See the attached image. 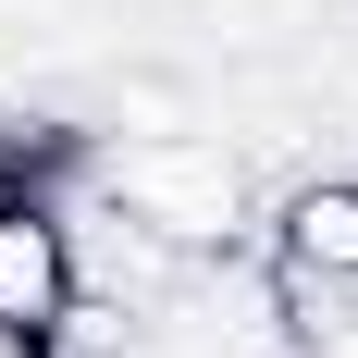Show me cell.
<instances>
[{"mask_svg":"<svg viewBox=\"0 0 358 358\" xmlns=\"http://www.w3.org/2000/svg\"><path fill=\"white\" fill-rule=\"evenodd\" d=\"M272 272L358 285V173H309V185H285V210H272Z\"/></svg>","mask_w":358,"mask_h":358,"instance_id":"cell-3","label":"cell"},{"mask_svg":"<svg viewBox=\"0 0 358 358\" xmlns=\"http://www.w3.org/2000/svg\"><path fill=\"white\" fill-rule=\"evenodd\" d=\"M74 161H87V136H74V124H37V111H0V198H25V185L74 173Z\"/></svg>","mask_w":358,"mask_h":358,"instance_id":"cell-4","label":"cell"},{"mask_svg":"<svg viewBox=\"0 0 358 358\" xmlns=\"http://www.w3.org/2000/svg\"><path fill=\"white\" fill-rule=\"evenodd\" d=\"M87 309V259H74V210L50 185L0 198V346L13 358H50Z\"/></svg>","mask_w":358,"mask_h":358,"instance_id":"cell-2","label":"cell"},{"mask_svg":"<svg viewBox=\"0 0 358 358\" xmlns=\"http://www.w3.org/2000/svg\"><path fill=\"white\" fill-rule=\"evenodd\" d=\"M0 358H13V346H0Z\"/></svg>","mask_w":358,"mask_h":358,"instance_id":"cell-5","label":"cell"},{"mask_svg":"<svg viewBox=\"0 0 358 358\" xmlns=\"http://www.w3.org/2000/svg\"><path fill=\"white\" fill-rule=\"evenodd\" d=\"M99 198L124 222H148L173 259H235V235H248V161L222 136H185V124L173 136H124L99 161Z\"/></svg>","mask_w":358,"mask_h":358,"instance_id":"cell-1","label":"cell"}]
</instances>
